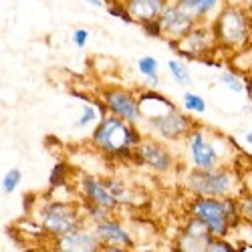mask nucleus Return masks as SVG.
Here are the masks:
<instances>
[{
    "label": "nucleus",
    "instance_id": "f257e3e1",
    "mask_svg": "<svg viewBox=\"0 0 252 252\" xmlns=\"http://www.w3.org/2000/svg\"><path fill=\"white\" fill-rule=\"evenodd\" d=\"M143 133L139 131V125H131L121 117L107 115L103 117L95 129L91 131V145L101 152L105 158L117 161H131L133 152L141 143Z\"/></svg>",
    "mask_w": 252,
    "mask_h": 252
},
{
    "label": "nucleus",
    "instance_id": "f03ea898",
    "mask_svg": "<svg viewBox=\"0 0 252 252\" xmlns=\"http://www.w3.org/2000/svg\"><path fill=\"white\" fill-rule=\"evenodd\" d=\"M186 156L192 170H212L232 161L234 139L222 135L220 131L196 125L186 139Z\"/></svg>",
    "mask_w": 252,
    "mask_h": 252
},
{
    "label": "nucleus",
    "instance_id": "7ed1b4c3",
    "mask_svg": "<svg viewBox=\"0 0 252 252\" xmlns=\"http://www.w3.org/2000/svg\"><path fill=\"white\" fill-rule=\"evenodd\" d=\"M188 214L204 222L214 238H228L230 232L244 222L238 212L236 196H226V198L194 196L190 204H188Z\"/></svg>",
    "mask_w": 252,
    "mask_h": 252
},
{
    "label": "nucleus",
    "instance_id": "20e7f679",
    "mask_svg": "<svg viewBox=\"0 0 252 252\" xmlns=\"http://www.w3.org/2000/svg\"><path fill=\"white\" fill-rule=\"evenodd\" d=\"M184 188L192 196H236L244 188V172H238L236 163H224L212 170H192L190 167L184 176Z\"/></svg>",
    "mask_w": 252,
    "mask_h": 252
},
{
    "label": "nucleus",
    "instance_id": "39448f33",
    "mask_svg": "<svg viewBox=\"0 0 252 252\" xmlns=\"http://www.w3.org/2000/svg\"><path fill=\"white\" fill-rule=\"evenodd\" d=\"M210 27L222 51H244L252 40V16L240 2H226Z\"/></svg>",
    "mask_w": 252,
    "mask_h": 252
},
{
    "label": "nucleus",
    "instance_id": "423d86ee",
    "mask_svg": "<svg viewBox=\"0 0 252 252\" xmlns=\"http://www.w3.org/2000/svg\"><path fill=\"white\" fill-rule=\"evenodd\" d=\"M38 224L43 226V232L47 236L59 238L63 234H69L73 230L85 226L81 204L63 202V200H47L43 206H38Z\"/></svg>",
    "mask_w": 252,
    "mask_h": 252
},
{
    "label": "nucleus",
    "instance_id": "0eeeda50",
    "mask_svg": "<svg viewBox=\"0 0 252 252\" xmlns=\"http://www.w3.org/2000/svg\"><path fill=\"white\" fill-rule=\"evenodd\" d=\"M143 125L152 137L165 141V143H178L190 135V131L198 125V121L194 119L192 113H188V111L184 113L180 107H174L161 115L145 117Z\"/></svg>",
    "mask_w": 252,
    "mask_h": 252
},
{
    "label": "nucleus",
    "instance_id": "6e6552de",
    "mask_svg": "<svg viewBox=\"0 0 252 252\" xmlns=\"http://www.w3.org/2000/svg\"><path fill=\"white\" fill-rule=\"evenodd\" d=\"M131 163L137 167H143V170H148L152 174L167 176L176 170L178 159L165 141H159L150 135V137H143L141 143L135 148Z\"/></svg>",
    "mask_w": 252,
    "mask_h": 252
},
{
    "label": "nucleus",
    "instance_id": "1a4fd4ad",
    "mask_svg": "<svg viewBox=\"0 0 252 252\" xmlns=\"http://www.w3.org/2000/svg\"><path fill=\"white\" fill-rule=\"evenodd\" d=\"M167 45L172 47L178 59L184 61H206L218 51V43L210 23L196 25L182 40H167Z\"/></svg>",
    "mask_w": 252,
    "mask_h": 252
},
{
    "label": "nucleus",
    "instance_id": "9d476101",
    "mask_svg": "<svg viewBox=\"0 0 252 252\" xmlns=\"http://www.w3.org/2000/svg\"><path fill=\"white\" fill-rule=\"evenodd\" d=\"M99 97L105 105H107L111 115L121 117L131 125L143 123V113L139 107L137 93L125 89V87H119V85H105V87H101Z\"/></svg>",
    "mask_w": 252,
    "mask_h": 252
},
{
    "label": "nucleus",
    "instance_id": "9b49d317",
    "mask_svg": "<svg viewBox=\"0 0 252 252\" xmlns=\"http://www.w3.org/2000/svg\"><path fill=\"white\" fill-rule=\"evenodd\" d=\"M77 192L81 200H87L91 204H97L101 208H107L111 212L119 208L117 200L113 198L111 190L105 184V178H97L91 174H81L77 178Z\"/></svg>",
    "mask_w": 252,
    "mask_h": 252
},
{
    "label": "nucleus",
    "instance_id": "f8f14e48",
    "mask_svg": "<svg viewBox=\"0 0 252 252\" xmlns=\"http://www.w3.org/2000/svg\"><path fill=\"white\" fill-rule=\"evenodd\" d=\"M158 20L161 25L165 40H182L188 32H190L198 25L190 14L180 8L178 2H167Z\"/></svg>",
    "mask_w": 252,
    "mask_h": 252
},
{
    "label": "nucleus",
    "instance_id": "ddd939ff",
    "mask_svg": "<svg viewBox=\"0 0 252 252\" xmlns=\"http://www.w3.org/2000/svg\"><path fill=\"white\" fill-rule=\"evenodd\" d=\"M101 246L103 244L91 224L81 226L59 238H53V252H99Z\"/></svg>",
    "mask_w": 252,
    "mask_h": 252
},
{
    "label": "nucleus",
    "instance_id": "4468645a",
    "mask_svg": "<svg viewBox=\"0 0 252 252\" xmlns=\"http://www.w3.org/2000/svg\"><path fill=\"white\" fill-rule=\"evenodd\" d=\"M214 236L210 234L206 224L190 216L180 230V236L176 240V252H206Z\"/></svg>",
    "mask_w": 252,
    "mask_h": 252
},
{
    "label": "nucleus",
    "instance_id": "2eb2a0df",
    "mask_svg": "<svg viewBox=\"0 0 252 252\" xmlns=\"http://www.w3.org/2000/svg\"><path fill=\"white\" fill-rule=\"evenodd\" d=\"M93 230H95V234L99 236L101 244L123 246V248L135 250V238H133V234H131L129 230L123 226V222H119L115 216L93 224Z\"/></svg>",
    "mask_w": 252,
    "mask_h": 252
},
{
    "label": "nucleus",
    "instance_id": "dca6fc26",
    "mask_svg": "<svg viewBox=\"0 0 252 252\" xmlns=\"http://www.w3.org/2000/svg\"><path fill=\"white\" fill-rule=\"evenodd\" d=\"M184 12L190 14L196 23H212L216 14L224 8L226 0H176Z\"/></svg>",
    "mask_w": 252,
    "mask_h": 252
},
{
    "label": "nucleus",
    "instance_id": "f3484780",
    "mask_svg": "<svg viewBox=\"0 0 252 252\" xmlns=\"http://www.w3.org/2000/svg\"><path fill=\"white\" fill-rule=\"evenodd\" d=\"M121 2L135 18V23L143 25V23H150V20H158L170 0H121Z\"/></svg>",
    "mask_w": 252,
    "mask_h": 252
},
{
    "label": "nucleus",
    "instance_id": "a211bd4d",
    "mask_svg": "<svg viewBox=\"0 0 252 252\" xmlns=\"http://www.w3.org/2000/svg\"><path fill=\"white\" fill-rule=\"evenodd\" d=\"M139 97V107H141V113H143V119L145 117H156V115H161L165 111H170L174 107H178V105L172 101V99H167L163 97L161 93H158L156 89H141L137 93Z\"/></svg>",
    "mask_w": 252,
    "mask_h": 252
},
{
    "label": "nucleus",
    "instance_id": "6ab92c4d",
    "mask_svg": "<svg viewBox=\"0 0 252 252\" xmlns=\"http://www.w3.org/2000/svg\"><path fill=\"white\" fill-rule=\"evenodd\" d=\"M105 184H107V188L111 190L113 198L117 200L119 208L121 206H135L137 204V192L133 190L127 182H123L117 176H107V178H105Z\"/></svg>",
    "mask_w": 252,
    "mask_h": 252
},
{
    "label": "nucleus",
    "instance_id": "aec40b11",
    "mask_svg": "<svg viewBox=\"0 0 252 252\" xmlns=\"http://www.w3.org/2000/svg\"><path fill=\"white\" fill-rule=\"evenodd\" d=\"M137 71L145 77V87L148 89H158L159 87V63L156 57L145 55L137 59Z\"/></svg>",
    "mask_w": 252,
    "mask_h": 252
},
{
    "label": "nucleus",
    "instance_id": "412c9836",
    "mask_svg": "<svg viewBox=\"0 0 252 252\" xmlns=\"http://www.w3.org/2000/svg\"><path fill=\"white\" fill-rule=\"evenodd\" d=\"M167 71H170L174 81L178 83V85H182V87H190L194 83L192 81V73H190V69H188L184 59H170V61H167Z\"/></svg>",
    "mask_w": 252,
    "mask_h": 252
},
{
    "label": "nucleus",
    "instance_id": "4be33fe9",
    "mask_svg": "<svg viewBox=\"0 0 252 252\" xmlns=\"http://www.w3.org/2000/svg\"><path fill=\"white\" fill-rule=\"evenodd\" d=\"M79 204H81V210H83V216H85V222L91 224V226L97 224V222H101V220H107V218H111L115 214V212H111V210L101 208L97 204H91L87 200H81Z\"/></svg>",
    "mask_w": 252,
    "mask_h": 252
},
{
    "label": "nucleus",
    "instance_id": "5701e85b",
    "mask_svg": "<svg viewBox=\"0 0 252 252\" xmlns=\"http://www.w3.org/2000/svg\"><path fill=\"white\" fill-rule=\"evenodd\" d=\"M71 172H73L71 163H67V161H57V163L53 165V170H51L49 186L53 188V190H57V188H61V186H67L69 180H71Z\"/></svg>",
    "mask_w": 252,
    "mask_h": 252
},
{
    "label": "nucleus",
    "instance_id": "b1692460",
    "mask_svg": "<svg viewBox=\"0 0 252 252\" xmlns=\"http://www.w3.org/2000/svg\"><path fill=\"white\" fill-rule=\"evenodd\" d=\"M101 121V113H99V107H97V103H95V99L89 103H85V107L81 109V115H79V119H77V123H75V127L77 129H83V127H89V125H93V123H99Z\"/></svg>",
    "mask_w": 252,
    "mask_h": 252
},
{
    "label": "nucleus",
    "instance_id": "393cba45",
    "mask_svg": "<svg viewBox=\"0 0 252 252\" xmlns=\"http://www.w3.org/2000/svg\"><path fill=\"white\" fill-rule=\"evenodd\" d=\"M182 107H184V111L192 113V115L196 117V115L206 113V101H204V97L198 95V93L186 91V93L182 95Z\"/></svg>",
    "mask_w": 252,
    "mask_h": 252
},
{
    "label": "nucleus",
    "instance_id": "a878e982",
    "mask_svg": "<svg viewBox=\"0 0 252 252\" xmlns=\"http://www.w3.org/2000/svg\"><path fill=\"white\" fill-rule=\"evenodd\" d=\"M218 81H220V85H224L228 91H232V93H242L244 91V77H240L232 69L222 71L220 77H218Z\"/></svg>",
    "mask_w": 252,
    "mask_h": 252
},
{
    "label": "nucleus",
    "instance_id": "bb28decb",
    "mask_svg": "<svg viewBox=\"0 0 252 252\" xmlns=\"http://www.w3.org/2000/svg\"><path fill=\"white\" fill-rule=\"evenodd\" d=\"M236 204H238V212H240L242 220L252 224V192L246 186L236 194Z\"/></svg>",
    "mask_w": 252,
    "mask_h": 252
},
{
    "label": "nucleus",
    "instance_id": "cd10ccee",
    "mask_svg": "<svg viewBox=\"0 0 252 252\" xmlns=\"http://www.w3.org/2000/svg\"><path fill=\"white\" fill-rule=\"evenodd\" d=\"M20 180H23V172L18 170V167H12V170H8L6 174H4V178H2V194L4 196H10V194H14L16 192V188L20 186Z\"/></svg>",
    "mask_w": 252,
    "mask_h": 252
},
{
    "label": "nucleus",
    "instance_id": "c85d7f7f",
    "mask_svg": "<svg viewBox=\"0 0 252 252\" xmlns=\"http://www.w3.org/2000/svg\"><path fill=\"white\" fill-rule=\"evenodd\" d=\"M107 10L111 16H115V18H119V20H123V23H127V25H137L135 23V18L129 14V10L125 8V4L121 2V0H115V2H111V4H107Z\"/></svg>",
    "mask_w": 252,
    "mask_h": 252
},
{
    "label": "nucleus",
    "instance_id": "c756f323",
    "mask_svg": "<svg viewBox=\"0 0 252 252\" xmlns=\"http://www.w3.org/2000/svg\"><path fill=\"white\" fill-rule=\"evenodd\" d=\"M206 252H238V250L228 238H214L212 242H210Z\"/></svg>",
    "mask_w": 252,
    "mask_h": 252
},
{
    "label": "nucleus",
    "instance_id": "7c9ffc66",
    "mask_svg": "<svg viewBox=\"0 0 252 252\" xmlns=\"http://www.w3.org/2000/svg\"><path fill=\"white\" fill-rule=\"evenodd\" d=\"M143 29V32L152 36V38H163V31H161V25H159V20H150V23H143L139 25Z\"/></svg>",
    "mask_w": 252,
    "mask_h": 252
},
{
    "label": "nucleus",
    "instance_id": "2f4dec72",
    "mask_svg": "<svg viewBox=\"0 0 252 252\" xmlns=\"http://www.w3.org/2000/svg\"><path fill=\"white\" fill-rule=\"evenodd\" d=\"M89 36H91V32H89V29H77V31H73L71 32V40H73V45L75 47H79V49H83L87 43H89Z\"/></svg>",
    "mask_w": 252,
    "mask_h": 252
},
{
    "label": "nucleus",
    "instance_id": "473e14b6",
    "mask_svg": "<svg viewBox=\"0 0 252 252\" xmlns=\"http://www.w3.org/2000/svg\"><path fill=\"white\" fill-rule=\"evenodd\" d=\"M99 252H133L129 248H123V246H111V244H103L99 248Z\"/></svg>",
    "mask_w": 252,
    "mask_h": 252
},
{
    "label": "nucleus",
    "instance_id": "72a5a7b5",
    "mask_svg": "<svg viewBox=\"0 0 252 252\" xmlns=\"http://www.w3.org/2000/svg\"><path fill=\"white\" fill-rule=\"evenodd\" d=\"M83 2L93 6V8H107V2H105V0H83Z\"/></svg>",
    "mask_w": 252,
    "mask_h": 252
},
{
    "label": "nucleus",
    "instance_id": "f704fd0d",
    "mask_svg": "<svg viewBox=\"0 0 252 252\" xmlns=\"http://www.w3.org/2000/svg\"><path fill=\"white\" fill-rule=\"evenodd\" d=\"M238 2H240V4L250 12V16H252V0H238Z\"/></svg>",
    "mask_w": 252,
    "mask_h": 252
},
{
    "label": "nucleus",
    "instance_id": "c9c22d12",
    "mask_svg": "<svg viewBox=\"0 0 252 252\" xmlns=\"http://www.w3.org/2000/svg\"><path fill=\"white\" fill-rule=\"evenodd\" d=\"M244 180H248V182H252V163L248 165V170L244 172Z\"/></svg>",
    "mask_w": 252,
    "mask_h": 252
},
{
    "label": "nucleus",
    "instance_id": "e433bc0d",
    "mask_svg": "<svg viewBox=\"0 0 252 252\" xmlns=\"http://www.w3.org/2000/svg\"><path fill=\"white\" fill-rule=\"evenodd\" d=\"M244 139H246V143H248V145H252V127H250V129L246 131V135H244Z\"/></svg>",
    "mask_w": 252,
    "mask_h": 252
},
{
    "label": "nucleus",
    "instance_id": "4c0bfd02",
    "mask_svg": "<svg viewBox=\"0 0 252 252\" xmlns=\"http://www.w3.org/2000/svg\"><path fill=\"white\" fill-rule=\"evenodd\" d=\"M244 186H246V188H248V190L252 192V182H248V180H244Z\"/></svg>",
    "mask_w": 252,
    "mask_h": 252
},
{
    "label": "nucleus",
    "instance_id": "58836bf2",
    "mask_svg": "<svg viewBox=\"0 0 252 252\" xmlns=\"http://www.w3.org/2000/svg\"><path fill=\"white\" fill-rule=\"evenodd\" d=\"M133 252H158V250H150V248H143V250H133Z\"/></svg>",
    "mask_w": 252,
    "mask_h": 252
},
{
    "label": "nucleus",
    "instance_id": "ea45409f",
    "mask_svg": "<svg viewBox=\"0 0 252 252\" xmlns=\"http://www.w3.org/2000/svg\"><path fill=\"white\" fill-rule=\"evenodd\" d=\"M248 73H250V75H252V69H250V71H248Z\"/></svg>",
    "mask_w": 252,
    "mask_h": 252
}]
</instances>
